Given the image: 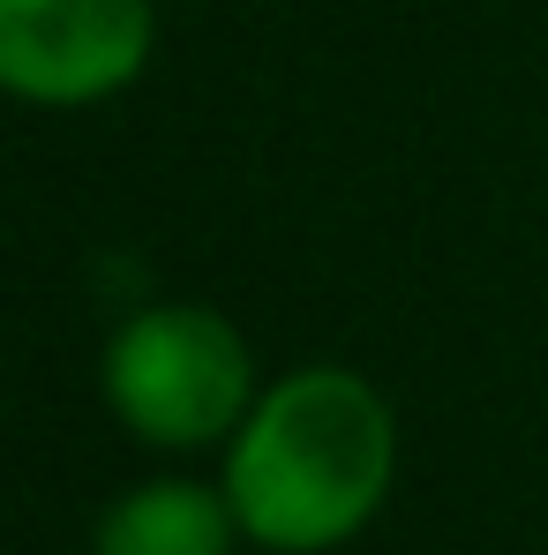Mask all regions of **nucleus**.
Wrapping results in <instances>:
<instances>
[{"instance_id": "nucleus-2", "label": "nucleus", "mask_w": 548, "mask_h": 555, "mask_svg": "<svg viewBox=\"0 0 548 555\" xmlns=\"http://www.w3.org/2000/svg\"><path fill=\"white\" fill-rule=\"evenodd\" d=\"M256 398L264 390H256L248 338L203 300L136 308L105 338V405L151 451H203L218 436L233 443Z\"/></svg>"}, {"instance_id": "nucleus-4", "label": "nucleus", "mask_w": 548, "mask_h": 555, "mask_svg": "<svg viewBox=\"0 0 548 555\" xmlns=\"http://www.w3.org/2000/svg\"><path fill=\"white\" fill-rule=\"evenodd\" d=\"M241 518L226 488L203 480H143L128 488L91 533V555H233Z\"/></svg>"}, {"instance_id": "nucleus-1", "label": "nucleus", "mask_w": 548, "mask_h": 555, "mask_svg": "<svg viewBox=\"0 0 548 555\" xmlns=\"http://www.w3.org/2000/svg\"><path fill=\"white\" fill-rule=\"evenodd\" d=\"M398 473V421L354 369H293L256 398L226 443V503L241 541L271 555H323L383 511Z\"/></svg>"}, {"instance_id": "nucleus-3", "label": "nucleus", "mask_w": 548, "mask_h": 555, "mask_svg": "<svg viewBox=\"0 0 548 555\" xmlns=\"http://www.w3.org/2000/svg\"><path fill=\"white\" fill-rule=\"evenodd\" d=\"M151 0H0V91L23 105H98L151 68Z\"/></svg>"}]
</instances>
